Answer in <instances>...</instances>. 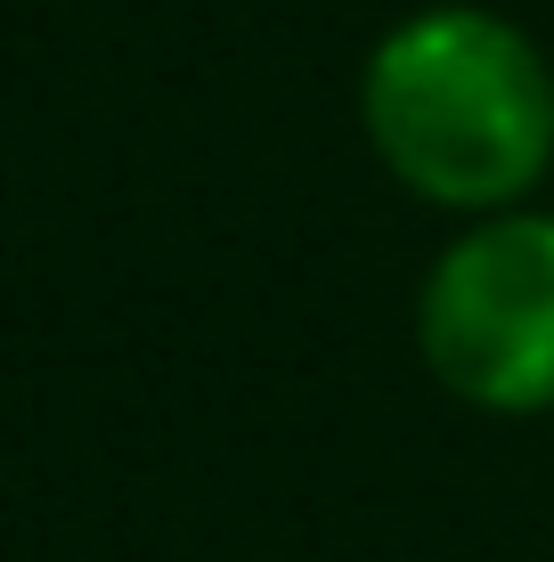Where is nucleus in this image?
I'll list each match as a JSON object with an SVG mask.
<instances>
[{
    "mask_svg": "<svg viewBox=\"0 0 554 562\" xmlns=\"http://www.w3.org/2000/svg\"><path fill=\"white\" fill-rule=\"evenodd\" d=\"M359 131L408 196L482 221L554 171V66L513 16L441 0L368 49Z\"/></svg>",
    "mask_w": 554,
    "mask_h": 562,
    "instance_id": "1",
    "label": "nucleus"
},
{
    "mask_svg": "<svg viewBox=\"0 0 554 562\" xmlns=\"http://www.w3.org/2000/svg\"><path fill=\"white\" fill-rule=\"evenodd\" d=\"M416 359L482 416L554 408V212H482L432 254L416 285Z\"/></svg>",
    "mask_w": 554,
    "mask_h": 562,
    "instance_id": "2",
    "label": "nucleus"
}]
</instances>
